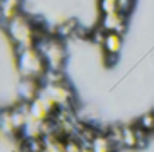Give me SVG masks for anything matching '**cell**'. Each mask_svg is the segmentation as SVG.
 <instances>
[{"label":"cell","mask_w":154,"mask_h":152,"mask_svg":"<svg viewBox=\"0 0 154 152\" xmlns=\"http://www.w3.org/2000/svg\"><path fill=\"white\" fill-rule=\"evenodd\" d=\"M4 29H6V36L11 40L15 49L35 47L38 42V26H35L33 20L22 13L11 18L9 22H6Z\"/></svg>","instance_id":"obj_1"},{"label":"cell","mask_w":154,"mask_h":152,"mask_svg":"<svg viewBox=\"0 0 154 152\" xmlns=\"http://www.w3.org/2000/svg\"><path fill=\"white\" fill-rule=\"evenodd\" d=\"M15 60H17V71L22 78H33L42 82V78L49 69L44 54L36 49V45L15 49Z\"/></svg>","instance_id":"obj_2"},{"label":"cell","mask_w":154,"mask_h":152,"mask_svg":"<svg viewBox=\"0 0 154 152\" xmlns=\"http://www.w3.org/2000/svg\"><path fill=\"white\" fill-rule=\"evenodd\" d=\"M36 49L44 54L49 69L62 71V67L65 63V47L58 36H45L42 40H38Z\"/></svg>","instance_id":"obj_3"},{"label":"cell","mask_w":154,"mask_h":152,"mask_svg":"<svg viewBox=\"0 0 154 152\" xmlns=\"http://www.w3.org/2000/svg\"><path fill=\"white\" fill-rule=\"evenodd\" d=\"M40 94L51 100L58 109H72L74 94L65 84H44Z\"/></svg>","instance_id":"obj_4"},{"label":"cell","mask_w":154,"mask_h":152,"mask_svg":"<svg viewBox=\"0 0 154 152\" xmlns=\"http://www.w3.org/2000/svg\"><path fill=\"white\" fill-rule=\"evenodd\" d=\"M100 26H102L107 33H120V35H123L125 29H127V13L116 11V13L102 15Z\"/></svg>","instance_id":"obj_5"},{"label":"cell","mask_w":154,"mask_h":152,"mask_svg":"<svg viewBox=\"0 0 154 152\" xmlns=\"http://www.w3.org/2000/svg\"><path fill=\"white\" fill-rule=\"evenodd\" d=\"M42 82L40 80H33V78H22L20 84H18V96L22 102H27L31 103L33 100H36L40 96V91H42Z\"/></svg>","instance_id":"obj_6"},{"label":"cell","mask_w":154,"mask_h":152,"mask_svg":"<svg viewBox=\"0 0 154 152\" xmlns=\"http://www.w3.org/2000/svg\"><path fill=\"white\" fill-rule=\"evenodd\" d=\"M123 47V38L120 33H107L105 36V42H103V53H105V58H107V63H114L112 60L118 58L120 51Z\"/></svg>","instance_id":"obj_7"},{"label":"cell","mask_w":154,"mask_h":152,"mask_svg":"<svg viewBox=\"0 0 154 152\" xmlns=\"http://www.w3.org/2000/svg\"><path fill=\"white\" fill-rule=\"evenodd\" d=\"M20 8H22V0H2L0 4V13L6 22H9L11 18L20 15Z\"/></svg>","instance_id":"obj_8"},{"label":"cell","mask_w":154,"mask_h":152,"mask_svg":"<svg viewBox=\"0 0 154 152\" xmlns=\"http://www.w3.org/2000/svg\"><path fill=\"white\" fill-rule=\"evenodd\" d=\"M91 150L93 152H116L105 132H98V136L91 143Z\"/></svg>","instance_id":"obj_9"},{"label":"cell","mask_w":154,"mask_h":152,"mask_svg":"<svg viewBox=\"0 0 154 152\" xmlns=\"http://www.w3.org/2000/svg\"><path fill=\"white\" fill-rule=\"evenodd\" d=\"M122 136H123V147L132 150L138 148V138H136V127L132 125H122Z\"/></svg>","instance_id":"obj_10"},{"label":"cell","mask_w":154,"mask_h":152,"mask_svg":"<svg viewBox=\"0 0 154 152\" xmlns=\"http://www.w3.org/2000/svg\"><path fill=\"white\" fill-rule=\"evenodd\" d=\"M72 33H76V22L71 20V18H67V20H63L58 26V33L56 35H58V38H63V36H69Z\"/></svg>","instance_id":"obj_11"},{"label":"cell","mask_w":154,"mask_h":152,"mask_svg":"<svg viewBox=\"0 0 154 152\" xmlns=\"http://www.w3.org/2000/svg\"><path fill=\"white\" fill-rule=\"evenodd\" d=\"M138 127H141V129L147 130V132H152V130H154V111L141 114L140 120H138Z\"/></svg>","instance_id":"obj_12"},{"label":"cell","mask_w":154,"mask_h":152,"mask_svg":"<svg viewBox=\"0 0 154 152\" xmlns=\"http://www.w3.org/2000/svg\"><path fill=\"white\" fill-rule=\"evenodd\" d=\"M65 152H84V145L76 139V138H65Z\"/></svg>","instance_id":"obj_13"},{"label":"cell","mask_w":154,"mask_h":152,"mask_svg":"<svg viewBox=\"0 0 154 152\" xmlns=\"http://www.w3.org/2000/svg\"><path fill=\"white\" fill-rule=\"evenodd\" d=\"M136 138H138V148H145L147 147V141H149L147 130H143L141 127H136Z\"/></svg>","instance_id":"obj_14"},{"label":"cell","mask_w":154,"mask_h":152,"mask_svg":"<svg viewBox=\"0 0 154 152\" xmlns=\"http://www.w3.org/2000/svg\"><path fill=\"white\" fill-rule=\"evenodd\" d=\"M84 152H93V150L91 148H84Z\"/></svg>","instance_id":"obj_15"},{"label":"cell","mask_w":154,"mask_h":152,"mask_svg":"<svg viewBox=\"0 0 154 152\" xmlns=\"http://www.w3.org/2000/svg\"><path fill=\"white\" fill-rule=\"evenodd\" d=\"M44 152H47V150H45V148H44Z\"/></svg>","instance_id":"obj_16"}]
</instances>
